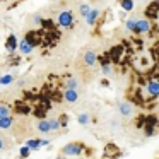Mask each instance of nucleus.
<instances>
[{"instance_id":"nucleus-1","label":"nucleus","mask_w":159,"mask_h":159,"mask_svg":"<svg viewBox=\"0 0 159 159\" xmlns=\"http://www.w3.org/2000/svg\"><path fill=\"white\" fill-rule=\"evenodd\" d=\"M82 151H84L82 142H69L67 145L62 147V154L65 157H77V156L82 154Z\"/></svg>"},{"instance_id":"nucleus-2","label":"nucleus","mask_w":159,"mask_h":159,"mask_svg":"<svg viewBox=\"0 0 159 159\" xmlns=\"http://www.w3.org/2000/svg\"><path fill=\"white\" fill-rule=\"evenodd\" d=\"M116 111L118 115H120L121 118H132L135 115V108L132 103H128V101H118L116 103Z\"/></svg>"},{"instance_id":"nucleus-3","label":"nucleus","mask_w":159,"mask_h":159,"mask_svg":"<svg viewBox=\"0 0 159 159\" xmlns=\"http://www.w3.org/2000/svg\"><path fill=\"white\" fill-rule=\"evenodd\" d=\"M74 14H72V11H62L58 16H57V22H58V26L60 28H65V29H69V28H72L74 26Z\"/></svg>"},{"instance_id":"nucleus-4","label":"nucleus","mask_w":159,"mask_h":159,"mask_svg":"<svg viewBox=\"0 0 159 159\" xmlns=\"http://www.w3.org/2000/svg\"><path fill=\"white\" fill-rule=\"evenodd\" d=\"M34 41H33L31 38H22L21 41H19V53L21 55H24V57H28V55H31L33 52H34Z\"/></svg>"},{"instance_id":"nucleus-5","label":"nucleus","mask_w":159,"mask_h":159,"mask_svg":"<svg viewBox=\"0 0 159 159\" xmlns=\"http://www.w3.org/2000/svg\"><path fill=\"white\" fill-rule=\"evenodd\" d=\"M82 63L86 67H89V69L96 67V63H98V53L94 52V50H84V53H82Z\"/></svg>"},{"instance_id":"nucleus-6","label":"nucleus","mask_w":159,"mask_h":159,"mask_svg":"<svg viewBox=\"0 0 159 159\" xmlns=\"http://www.w3.org/2000/svg\"><path fill=\"white\" fill-rule=\"evenodd\" d=\"M145 93L149 98H159V80H149L145 84Z\"/></svg>"},{"instance_id":"nucleus-7","label":"nucleus","mask_w":159,"mask_h":159,"mask_svg":"<svg viewBox=\"0 0 159 159\" xmlns=\"http://www.w3.org/2000/svg\"><path fill=\"white\" fill-rule=\"evenodd\" d=\"M79 98H80V94L77 89H65L63 91V101H67V103H70V104L77 103Z\"/></svg>"},{"instance_id":"nucleus-8","label":"nucleus","mask_w":159,"mask_h":159,"mask_svg":"<svg viewBox=\"0 0 159 159\" xmlns=\"http://www.w3.org/2000/svg\"><path fill=\"white\" fill-rule=\"evenodd\" d=\"M19 41H21V39H17L14 34H11V36L7 38V41H5V50H7L9 53L19 52Z\"/></svg>"},{"instance_id":"nucleus-9","label":"nucleus","mask_w":159,"mask_h":159,"mask_svg":"<svg viewBox=\"0 0 159 159\" xmlns=\"http://www.w3.org/2000/svg\"><path fill=\"white\" fill-rule=\"evenodd\" d=\"M36 130H38L39 134H50V132H52L50 118H41V120H38V123H36Z\"/></svg>"},{"instance_id":"nucleus-10","label":"nucleus","mask_w":159,"mask_h":159,"mask_svg":"<svg viewBox=\"0 0 159 159\" xmlns=\"http://www.w3.org/2000/svg\"><path fill=\"white\" fill-rule=\"evenodd\" d=\"M151 29L152 26L149 19H139V34H147V33H151Z\"/></svg>"},{"instance_id":"nucleus-11","label":"nucleus","mask_w":159,"mask_h":159,"mask_svg":"<svg viewBox=\"0 0 159 159\" xmlns=\"http://www.w3.org/2000/svg\"><path fill=\"white\" fill-rule=\"evenodd\" d=\"M12 125H14V115H11V116H2V118H0V128H2V130H9Z\"/></svg>"},{"instance_id":"nucleus-12","label":"nucleus","mask_w":159,"mask_h":159,"mask_svg":"<svg viewBox=\"0 0 159 159\" xmlns=\"http://www.w3.org/2000/svg\"><path fill=\"white\" fill-rule=\"evenodd\" d=\"M14 80H16V74H4V75L0 77V86L7 87L11 84H14Z\"/></svg>"},{"instance_id":"nucleus-13","label":"nucleus","mask_w":159,"mask_h":159,"mask_svg":"<svg viewBox=\"0 0 159 159\" xmlns=\"http://www.w3.org/2000/svg\"><path fill=\"white\" fill-rule=\"evenodd\" d=\"M99 14H101L99 9H93L91 14L86 17V24L87 26H94V24H96V21H98V17H99Z\"/></svg>"},{"instance_id":"nucleus-14","label":"nucleus","mask_w":159,"mask_h":159,"mask_svg":"<svg viewBox=\"0 0 159 159\" xmlns=\"http://www.w3.org/2000/svg\"><path fill=\"white\" fill-rule=\"evenodd\" d=\"M101 72H103L106 77L113 75V65H111L110 60H103V62H101Z\"/></svg>"},{"instance_id":"nucleus-15","label":"nucleus","mask_w":159,"mask_h":159,"mask_svg":"<svg viewBox=\"0 0 159 159\" xmlns=\"http://www.w3.org/2000/svg\"><path fill=\"white\" fill-rule=\"evenodd\" d=\"M125 28H127L128 31L139 34V19H127V21H125Z\"/></svg>"},{"instance_id":"nucleus-16","label":"nucleus","mask_w":159,"mask_h":159,"mask_svg":"<svg viewBox=\"0 0 159 159\" xmlns=\"http://www.w3.org/2000/svg\"><path fill=\"white\" fill-rule=\"evenodd\" d=\"M65 89H80V82L79 79H75V77H69V79L65 80Z\"/></svg>"},{"instance_id":"nucleus-17","label":"nucleus","mask_w":159,"mask_h":159,"mask_svg":"<svg viewBox=\"0 0 159 159\" xmlns=\"http://www.w3.org/2000/svg\"><path fill=\"white\" fill-rule=\"evenodd\" d=\"M26 145H28L31 151H39V149L43 147V145H41V139H29V140H26Z\"/></svg>"},{"instance_id":"nucleus-18","label":"nucleus","mask_w":159,"mask_h":159,"mask_svg":"<svg viewBox=\"0 0 159 159\" xmlns=\"http://www.w3.org/2000/svg\"><path fill=\"white\" fill-rule=\"evenodd\" d=\"M77 121H79L80 125H89L91 123V115L87 113V111H80V113L77 115Z\"/></svg>"},{"instance_id":"nucleus-19","label":"nucleus","mask_w":159,"mask_h":159,"mask_svg":"<svg viewBox=\"0 0 159 159\" xmlns=\"http://www.w3.org/2000/svg\"><path fill=\"white\" fill-rule=\"evenodd\" d=\"M50 125H52V132H58L63 127L60 118H50Z\"/></svg>"},{"instance_id":"nucleus-20","label":"nucleus","mask_w":159,"mask_h":159,"mask_svg":"<svg viewBox=\"0 0 159 159\" xmlns=\"http://www.w3.org/2000/svg\"><path fill=\"white\" fill-rule=\"evenodd\" d=\"M91 11H93V7H91L89 4H82V5H80V7H79V12H80V16H82L84 19H86L87 16L91 14Z\"/></svg>"},{"instance_id":"nucleus-21","label":"nucleus","mask_w":159,"mask_h":159,"mask_svg":"<svg viewBox=\"0 0 159 159\" xmlns=\"http://www.w3.org/2000/svg\"><path fill=\"white\" fill-rule=\"evenodd\" d=\"M120 5H121V9H123L125 12H130L132 9H134V0H121L120 2Z\"/></svg>"},{"instance_id":"nucleus-22","label":"nucleus","mask_w":159,"mask_h":159,"mask_svg":"<svg viewBox=\"0 0 159 159\" xmlns=\"http://www.w3.org/2000/svg\"><path fill=\"white\" fill-rule=\"evenodd\" d=\"M11 115H12V111H11V108H9V104H5V103L0 104V118L2 116H11Z\"/></svg>"},{"instance_id":"nucleus-23","label":"nucleus","mask_w":159,"mask_h":159,"mask_svg":"<svg viewBox=\"0 0 159 159\" xmlns=\"http://www.w3.org/2000/svg\"><path fill=\"white\" fill-rule=\"evenodd\" d=\"M31 152H33V151H31V149L28 147V145H22V147L19 149V156H22V157H24V159H28Z\"/></svg>"},{"instance_id":"nucleus-24","label":"nucleus","mask_w":159,"mask_h":159,"mask_svg":"<svg viewBox=\"0 0 159 159\" xmlns=\"http://www.w3.org/2000/svg\"><path fill=\"white\" fill-rule=\"evenodd\" d=\"M154 125H152V123H149L147 125V127H145V135H147V137H152V135H154L156 134V130H154Z\"/></svg>"},{"instance_id":"nucleus-25","label":"nucleus","mask_w":159,"mask_h":159,"mask_svg":"<svg viewBox=\"0 0 159 159\" xmlns=\"http://www.w3.org/2000/svg\"><path fill=\"white\" fill-rule=\"evenodd\" d=\"M5 147H7V144H5V137H4V135H0V149L5 151Z\"/></svg>"},{"instance_id":"nucleus-26","label":"nucleus","mask_w":159,"mask_h":159,"mask_svg":"<svg viewBox=\"0 0 159 159\" xmlns=\"http://www.w3.org/2000/svg\"><path fill=\"white\" fill-rule=\"evenodd\" d=\"M33 22H34V24H43V17H41V16H34Z\"/></svg>"},{"instance_id":"nucleus-27","label":"nucleus","mask_w":159,"mask_h":159,"mask_svg":"<svg viewBox=\"0 0 159 159\" xmlns=\"http://www.w3.org/2000/svg\"><path fill=\"white\" fill-rule=\"evenodd\" d=\"M50 144H52V140H50V139H41V145H43V147H48Z\"/></svg>"},{"instance_id":"nucleus-28","label":"nucleus","mask_w":159,"mask_h":159,"mask_svg":"<svg viewBox=\"0 0 159 159\" xmlns=\"http://www.w3.org/2000/svg\"><path fill=\"white\" fill-rule=\"evenodd\" d=\"M60 120H62V125L65 127V125H67V121H69V118H67V115H63V116L60 118Z\"/></svg>"},{"instance_id":"nucleus-29","label":"nucleus","mask_w":159,"mask_h":159,"mask_svg":"<svg viewBox=\"0 0 159 159\" xmlns=\"http://www.w3.org/2000/svg\"><path fill=\"white\" fill-rule=\"evenodd\" d=\"M16 159H24V157H22V156H19V157H16Z\"/></svg>"},{"instance_id":"nucleus-30","label":"nucleus","mask_w":159,"mask_h":159,"mask_svg":"<svg viewBox=\"0 0 159 159\" xmlns=\"http://www.w3.org/2000/svg\"><path fill=\"white\" fill-rule=\"evenodd\" d=\"M151 2H157V0H151Z\"/></svg>"}]
</instances>
